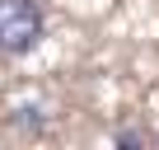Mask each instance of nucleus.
Listing matches in <instances>:
<instances>
[{"label":"nucleus","mask_w":159,"mask_h":150,"mask_svg":"<svg viewBox=\"0 0 159 150\" xmlns=\"http://www.w3.org/2000/svg\"><path fill=\"white\" fill-rule=\"evenodd\" d=\"M42 5L38 0H0V52L24 56L42 42Z\"/></svg>","instance_id":"1"},{"label":"nucleus","mask_w":159,"mask_h":150,"mask_svg":"<svg viewBox=\"0 0 159 150\" xmlns=\"http://www.w3.org/2000/svg\"><path fill=\"white\" fill-rule=\"evenodd\" d=\"M117 145H145L140 131H117Z\"/></svg>","instance_id":"2"}]
</instances>
